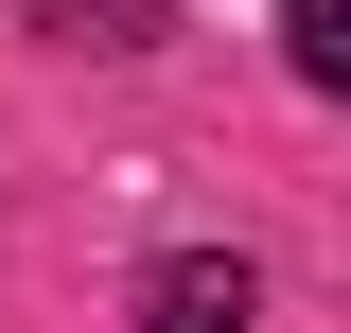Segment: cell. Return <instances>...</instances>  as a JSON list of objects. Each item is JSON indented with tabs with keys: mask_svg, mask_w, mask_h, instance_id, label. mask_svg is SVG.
Returning a JSON list of instances; mask_svg holds the SVG:
<instances>
[{
	"mask_svg": "<svg viewBox=\"0 0 351 333\" xmlns=\"http://www.w3.org/2000/svg\"><path fill=\"white\" fill-rule=\"evenodd\" d=\"M141 333H263V281L228 246H176L158 281H141Z\"/></svg>",
	"mask_w": 351,
	"mask_h": 333,
	"instance_id": "6da1fadb",
	"label": "cell"
},
{
	"mask_svg": "<svg viewBox=\"0 0 351 333\" xmlns=\"http://www.w3.org/2000/svg\"><path fill=\"white\" fill-rule=\"evenodd\" d=\"M281 53H299V88L351 106V0H281Z\"/></svg>",
	"mask_w": 351,
	"mask_h": 333,
	"instance_id": "7a4b0ae2",
	"label": "cell"
}]
</instances>
